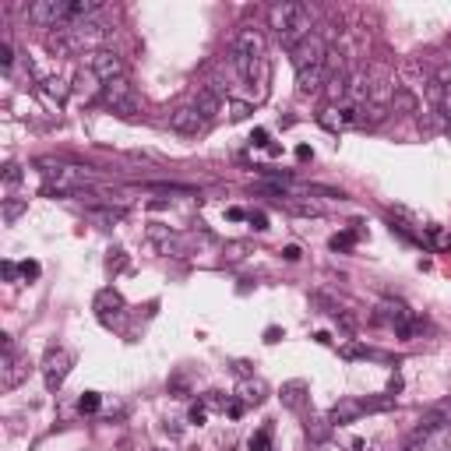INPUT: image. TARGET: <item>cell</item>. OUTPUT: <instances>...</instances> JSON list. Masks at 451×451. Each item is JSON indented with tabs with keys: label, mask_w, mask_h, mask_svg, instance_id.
Segmentation results:
<instances>
[{
	"label": "cell",
	"mask_w": 451,
	"mask_h": 451,
	"mask_svg": "<svg viewBox=\"0 0 451 451\" xmlns=\"http://www.w3.org/2000/svg\"><path fill=\"white\" fill-rule=\"evenodd\" d=\"M268 25L272 32L293 50L300 39L311 36V8L303 4H293V0H282V4H272L268 8Z\"/></svg>",
	"instance_id": "cell-1"
},
{
	"label": "cell",
	"mask_w": 451,
	"mask_h": 451,
	"mask_svg": "<svg viewBox=\"0 0 451 451\" xmlns=\"http://www.w3.org/2000/svg\"><path fill=\"white\" fill-rule=\"evenodd\" d=\"M261 60H265V36L251 25H244L237 32V43H233V67L244 81H254L258 71H261Z\"/></svg>",
	"instance_id": "cell-2"
},
{
	"label": "cell",
	"mask_w": 451,
	"mask_h": 451,
	"mask_svg": "<svg viewBox=\"0 0 451 451\" xmlns=\"http://www.w3.org/2000/svg\"><path fill=\"white\" fill-rule=\"evenodd\" d=\"M0 342H4V356H0V388L15 391L29 377L32 363H29V353H18L15 349V339L11 335H0Z\"/></svg>",
	"instance_id": "cell-3"
},
{
	"label": "cell",
	"mask_w": 451,
	"mask_h": 451,
	"mask_svg": "<svg viewBox=\"0 0 451 451\" xmlns=\"http://www.w3.org/2000/svg\"><path fill=\"white\" fill-rule=\"evenodd\" d=\"M67 4L71 0H36V4H29V22L39 29H67Z\"/></svg>",
	"instance_id": "cell-4"
},
{
	"label": "cell",
	"mask_w": 451,
	"mask_h": 451,
	"mask_svg": "<svg viewBox=\"0 0 451 451\" xmlns=\"http://www.w3.org/2000/svg\"><path fill=\"white\" fill-rule=\"evenodd\" d=\"M71 367H74V353H71V349H64V346L46 349V360H43V381H46V388L57 391V388L67 381Z\"/></svg>",
	"instance_id": "cell-5"
},
{
	"label": "cell",
	"mask_w": 451,
	"mask_h": 451,
	"mask_svg": "<svg viewBox=\"0 0 451 451\" xmlns=\"http://www.w3.org/2000/svg\"><path fill=\"white\" fill-rule=\"evenodd\" d=\"M103 103L113 110V113H124V117H134L138 113V96H134V85L127 78H117L110 85H103Z\"/></svg>",
	"instance_id": "cell-6"
},
{
	"label": "cell",
	"mask_w": 451,
	"mask_h": 451,
	"mask_svg": "<svg viewBox=\"0 0 451 451\" xmlns=\"http://www.w3.org/2000/svg\"><path fill=\"white\" fill-rule=\"evenodd\" d=\"M289 57H293V67H296V71H300V67H325L328 43H325L318 32H311L307 39H300V43L289 50Z\"/></svg>",
	"instance_id": "cell-7"
},
{
	"label": "cell",
	"mask_w": 451,
	"mask_h": 451,
	"mask_svg": "<svg viewBox=\"0 0 451 451\" xmlns=\"http://www.w3.org/2000/svg\"><path fill=\"white\" fill-rule=\"evenodd\" d=\"M89 71H92L103 85H110V81L124 78V57L113 53V50H96V53H89Z\"/></svg>",
	"instance_id": "cell-8"
},
{
	"label": "cell",
	"mask_w": 451,
	"mask_h": 451,
	"mask_svg": "<svg viewBox=\"0 0 451 451\" xmlns=\"http://www.w3.org/2000/svg\"><path fill=\"white\" fill-rule=\"evenodd\" d=\"M412 318H416V314H412V311H409L402 300H381V303H377V311H374V321H377V325L395 328V335H398V332H402V328H405Z\"/></svg>",
	"instance_id": "cell-9"
},
{
	"label": "cell",
	"mask_w": 451,
	"mask_h": 451,
	"mask_svg": "<svg viewBox=\"0 0 451 451\" xmlns=\"http://www.w3.org/2000/svg\"><path fill=\"white\" fill-rule=\"evenodd\" d=\"M204 124H208V120L194 110V103H187V106H173V110H169V127H173L176 134H187V138H190V134H201V131H204Z\"/></svg>",
	"instance_id": "cell-10"
},
{
	"label": "cell",
	"mask_w": 451,
	"mask_h": 451,
	"mask_svg": "<svg viewBox=\"0 0 451 451\" xmlns=\"http://www.w3.org/2000/svg\"><path fill=\"white\" fill-rule=\"evenodd\" d=\"M363 412H367V409H363V398L342 395V398L328 409V419H332V426H346V423H356Z\"/></svg>",
	"instance_id": "cell-11"
},
{
	"label": "cell",
	"mask_w": 451,
	"mask_h": 451,
	"mask_svg": "<svg viewBox=\"0 0 451 451\" xmlns=\"http://www.w3.org/2000/svg\"><path fill=\"white\" fill-rule=\"evenodd\" d=\"M279 398H282V409H289V412H303L307 409V402H311V384L307 381H286L282 384V391H279Z\"/></svg>",
	"instance_id": "cell-12"
},
{
	"label": "cell",
	"mask_w": 451,
	"mask_h": 451,
	"mask_svg": "<svg viewBox=\"0 0 451 451\" xmlns=\"http://www.w3.org/2000/svg\"><path fill=\"white\" fill-rule=\"evenodd\" d=\"M194 110H197L204 120L218 117V113H222V92L211 89V85H201V89L194 92Z\"/></svg>",
	"instance_id": "cell-13"
},
{
	"label": "cell",
	"mask_w": 451,
	"mask_h": 451,
	"mask_svg": "<svg viewBox=\"0 0 451 451\" xmlns=\"http://www.w3.org/2000/svg\"><path fill=\"white\" fill-rule=\"evenodd\" d=\"M96 314L110 325L113 318L124 314V296H120L117 289H99V293H96Z\"/></svg>",
	"instance_id": "cell-14"
},
{
	"label": "cell",
	"mask_w": 451,
	"mask_h": 451,
	"mask_svg": "<svg viewBox=\"0 0 451 451\" xmlns=\"http://www.w3.org/2000/svg\"><path fill=\"white\" fill-rule=\"evenodd\" d=\"M325 85V67H300L296 71V96H314Z\"/></svg>",
	"instance_id": "cell-15"
},
{
	"label": "cell",
	"mask_w": 451,
	"mask_h": 451,
	"mask_svg": "<svg viewBox=\"0 0 451 451\" xmlns=\"http://www.w3.org/2000/svg\"><path fill=\"white\" fill-rule=\"evenodd\" d=\"M318 124H321L325 131L339 134L342 127H349V110H339V106H325V110L318 113Z\"/></svg>",
	"instance_id": "cell-16"
},
{
	"label": "cell",
	"mask_w": 451,
	"mask_h": 451,
	"mask_svg": "<svg viewBox=\"0 0 451 451\" xmlns=\"http://www.w3.org/2000/svg\"><path fill=\"white\" fill-rule=\"evenodd\" d=\"M89 222H96L99 230H113V226L124 222V208H92L89 211Z\"/></svg>",
	"instance_id": "cell-17"
},
{
	"label": "cell",
	"mask_w": 451,
	"mask_h": 451,
	"mask_svg": "<svg viewBox=\"0 0 451 451\" xmlns=\"http://www.w3.org/2000/svg\"><path fill=\"white\" fill-rule=\"evenodd\" d=\"M247 254H251V244L247 240H230V244L222 247V261L226 265H240Z\"/></svg>",
	"instance_id": "cell-18"
},
{
	"label": "cell",
	"mask_w": 451,
	"mask_h": 451,
	"mask_svg": "<svg viewBox=\"0 0 451 451\" xmlns=\"http://www.w3.org/2000/svg\"><path fill=\"white\" fill-rule=\"evenodd\" d=\"M391 106H395V113H416V110H419V103H416V96H412L409 89H395Z\"/></svg>",
	"instance_id": "cell-19"
},
{
	"label": "cell",
	"mask_w": 451,
	"mask_h": 451,
	"mask_svg": "<svg viewBox=\"0 0 451 451\" xmlns=\"http://www.w3.org/2000/svg\"><path fill=\"white\" fill-rule=\"evenodd\" d=\"M240 395H244L247 405H261V402L268 398V384H265V381H247Z\"/></svg>",
	"instance_id": "cell-20"
},
{
	"label": "cell",
	"mask_w": 451,
	"mask_h": 451,
	"mask_svg": "<svg viewBox=\"0 0 451 451\" xmlns=\"http://www.w3.org/2000/svg\"><path fill=\"white\" fill-rule=\"evenodd\" d=\"M303 430H307L311 440L321 444V440H328V433H332V419H314V416H311V419L303 423Z\"/></svg>",
	"instance_id": "cell-21"
},
{
	"label": "cell",
	"mask_w": 451,
	"mask_h": 451,
	"mask_svg": "<svg viewBox=\"0 0 451 451\" xmlns=\"http://www.w3.org/2000/svg\"><path fill=\"white\" fill-rule=\"evenodd\" d=\"M25 208H29V197H8V201H4V222L15 226V222L22 218Z\"/></svg>",
	"instance_id": "cell-22"
},
{
	"label": "cell",
	"mask_w": 451,
	"mask_h": 451,
	"mask_svg": "<svg viewBox=\"0 0 451 451\" xmlns=\"http://www.w3.org/2000/svg\"><path fill=\"white\" fill-rule=\"evenodd\" d=\"M247 447L251 451H272V423H265L261 430H254L251 440H247Z\"/></svg>",
	"instance_id": "cell-23"
},
{
	"label": "cell",
	"mask_w": 451,
	"mask_h": 451,
	"mask_svg": "<svg viewBox=\"0 0 451 451\" xmlns=\"http://www.w3.org/2000/svg\"><path fill=\"white\" fill-rule=\"evenodd\" d=\"M286 208H289L293 215H311V218L325 211V208H321L318 201H300V197H289V201H286Z\"/></svg>",
	"instance_id": "cell-24"
},
{
	"label": "cell",
	"mask_w": 451,
	"mask_h": 451,
	"mask_svg": "<svg viewBox=\"0 0 451 451\" xmlns=\"http://www.w3.org/2000/svg\"><path fill=\"white\" fill-rule=\"evenodd\" d=\"M46 96H50V99H57V103H64V99H67V81L50 78V81H46Z\"/></svg>",
	"instance_id": "cell-25"
},
{
	"label": "cell",
	"mask_w": 451,
	"mask_h": 451,
	"mask_svg": "<svg viewBox=\"0 0 451 451\" xmlns=\"http://www.w3.org/2000/svg\"><path fill=\"white\" fill-rule=\"evenodd\" d=\"M426 99H430V106H437V110H440V103H444V85H440L437 78H430V81H426Z\"/></svg>",
	"instance_id": "cell-26"
},
{
	"label": "cell",
	"mask_w": 451,
	"mask_h": 451,
	"mask_svg": "<svg viewBox=\"0 0 451 451\" xmlns=\"http://www.w3.org/2000/svg\"><path fill=\"white\" fill-rule=\"evenodd\" d=\"M356 244V230H346V233H335L332 237V251H349Z\"/></svg>",
	"instance_id": "cell-27"
},
{
	"label": "cell",
	"mask_w": 451,
	"mask_h": 451,
	"mask_svg": "<svg viewBox=\"0 0 451 451\" xmlns=\"http://www.w3.org/2000/svg\"><path fill=\"white\" fill-rule=\"evenodd\" d=\"M395 405V395H384V398H363V409L367 412H384Z\"/></svg>",
	"instance_id": "cell-28"
},
{
	"label": "cell",
	"mask_w": 451,
	"mask_h": 451,
	"mask_svg": "<svg viewBox=\"0 0 451 451\" xmlns=\"http://www.w3.org/2000/svg\"><path fill=\"white\" fill-rule=\"evenodd\" d=\"M106 268H110V272H124V268H127V254H124L120 247H113L110 258H106Z\"/></svg>",
	"instance_id": "cell-29"
},
{
	"label": "cell",
	"mask_w": 451,
	"mask_h": 451,
	"mask_svg": "<svg viewBox=\"0 0 451 451\" xmlns=\"http://www.w3.org/2000/svg\"><path fill=\"white\" fill-rule=\"evenodd\" d=\"M99 405H103V398H99L96 391H85V395L78 398V412H96Z\"/></svg>",
	"instance_id": "cell-30"
},
{
	"label": "cell",
	"mask_w": 451,
	"mask_h": 451,
	"mask_svg": "<svg viewBox=\"0 0 451 451\" xmlns=\"http://www.w3.org/2000/svg\"><path fill=\"white\" fill-rule=\"evenodd\" d=\"M251 117V103H230V120H247Z\"/></svg>",
	"instance_id": "cell-31"
},
{
	"label": "cell",
	"mask_w": 451,
	"mask_h": 451,
	"mask_svg": "<svg viewBox=\"0 0 451 451\" xmlns=\"http://www.w3.org/2000/svg\"><path fill=\"white\" fill-rule=\"evenodd\" d=\"M11 64H15V46H11V43L4 39V43H0V67H4V71H8Z\"/></svg>",
	"instance_id": "cell-32"
},
{
	"label": "cell",
	"mask_w": 451,
	"mask_h": 451,
	"mask_svg": "<svg viewBox=\"0 0 451 451\" xmlns=\"http://www.w3.org/2000/svg\"><path fill=\"white\" fill-rule=\"evenodd\" d=\"M18 180H22V166H18V162H8V166H4V183L15 187Z\"/></svg>",
	"instance_id": "cell-33"
},
{
	"label": "cell",
	"mask_w": 451,
	"mask_h": 451,
	"mask_svg": "<svg viewBox=\"0 0 451 451\" xmlns=\"http://www.w3.org/2000/svg\"><path fill=\"white\" fill-rule=\"evenodd\" d=\"M247 222L254 226L258 233H265V230H268V215H265V211H251V215H247Z\"/></svg>",
	"instance_id": "cell-34"
},
{
	"label": "cell",
	"mask_w": 451,
	"mask_h": 451,
	"mask_svg": "<svg viewBox=\"0 0 451 451\" xmlns=\"http://www.w3.org/2000/svg\"><path fill=\"white\" fill-rule=\"evenodd\" d=\"M190 423H197V426L204 423V405H201V402H194V405H190Z\"/></svg>",
	"instance_id": "cell-35"
},
{
	"label": "cell",
	"mask_w": 451,
	"mask_h": 451,
	"mask_svg": "<svg viewBox=\"0 0 451 451\" xmlns=\"http://www.w3.org/2000/svg\"><path fill=\"white\" fill-rule=\"evenodd\" d=\"M18 272H22V268H18L15 261H4V279H8V282H15V279H18Z\"/></svg>",
	"instance_id": "cell-36"
},
{
	"label": "cell",
	"mask_w": 451,
	"mask_h": 451,
	"mask_svg": "<svg viewBox=\"0 0 451 451\" xmlns=\"http://www.w3.org/2000/svg\"><path fill=\"white\" fill-rule=\"evenodd\" d=\"M22 275H25V279H36V275H39V265H36V261H25V265H22Z\"/></svg>",
	"instance_id": "cell-37"
},
{
	"label": "cell",
	"mask_w": 451,
	"mask_h": 451,
	"mask_svg": "<svg viewBox=\"0 0 451 451\" xmlns=\"http://www.w3.org/2000/svg\"><path fill=\"white\" fill-rule=\"evenodd\" d=\"M251 141H254L258 148H268V134H265V131H254V134H251Z\"/></svg>",
	"instance_id": "cell-38"
},
{
	"label": "cell",
	"mask_w": 451,
	"mask_h": 451,
	"mask_svg": "<svg viewBox=\"0 0 451 451\" xmlns=\"http://www.w3.org/2000/svg\"><path fill=\"white\" fill-rule=\"evenodd\" d=\"M282 258H286V261H300V247H296V244H289V247L282 251Z\"/></svg>",
	"instance_id": "cell-39"
},
{
	"label": "cell",
	"mask_w": 451,
	"mask_h": 451,
	"mask_svg": "<svg viewBox=\"0 0 451 451\" xmlns=\"http://www.w3.org/2000/svg\"><path fill=\"white\" fill-rule=\"evenodd\" d=\"M296 159H300V162H307V159H311V148H307V145H300V148H296Z\"/></svg>",
	"instance_id": "cell-40"
},
{
	"label": "cell",
	"mask_w": 451,
	"mask_h": 451,
	"mask_svg": "<svg viewBox=\"0 0 451 451\" xmlns=\"http://www.w3.org/2000/svg\"><path fill=\"white\" fill-rule=\"evenodd\" d=\"M226 215H230V218H247V211H244V208H230Z\"/></svg>",
	"instance_id": "cell-41"
},
{
	"label": "cell",
	"mask_w": 451,
	"mask_h": 451,
	"mask_svg": "<svg viewBox=\"0 0 451 451\" xmlns=\"http://www.w3.org/2000/svg\"><path fill=\"white\" fill-rule=\"evenodd\" d=\"M265 342H279V328H268L265 332Z\"/></svg>",
	"instance_id": "cell-42"
},
{
	"label": "cell",
	"mask_w": 451,
	"mask_h": 451,
	"mask_svg": "<svg viewBox=\"0 0 451 451\" xmlns=\"http://www.w3.org/2000/svg\"><path fill=\"white\" fill-rule=\"evenodd\" d=\"M440 451H451V433H444V440H440Z\"/></svg>",
	"instance_id": "cell-43"
},
{
	"label": "cell",
	"mask_w": 451,
	"mask_h": 451,
	"mask_svg": "<svg viewBox=\"0 0 451 451\" xmlns=\"http://www.w3.org/2000/svg\"><path fill=\"white\" fill-rule=\"evenodd\" d=\"M447 405H451V402H447Z\"/></svg>",
	"instance_id": "cell-44"
}]
</instances>
